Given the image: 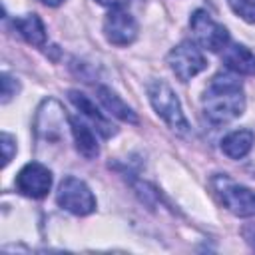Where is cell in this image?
I'll return each mask as SVG.
<instances>
[{
    "label": "cell",
    "instance_id": "cell-1",
    "mask_svg": "<svg viewBox=\"0 0 255 255\" xmlns=\"http://www.w3.org/2000/svg\"><path fill=\"white\" fill-rule=\"evenodd\" d=\"M245 110V92L241 82L231 74H217L203 94V114L215 124L223 126L239 118Z\"/></svg>",
    "mask_w": 255,
    "mask_h": 255
},
{
    "label": "cell",
    "instance_id": "cell-2",
    "mask_svg": "<svg viewBox=\"0 0 255 255\" xmlns=\"http://www.w3.org/2000/svg\"><path fill=\"white\" fill-rule=\"evenodd\" d=\"M147 96L157 112V116L177 133H185L189 129V124L181 112V104L175 96V92L163 82V80H153L147 84Z\"/></svg>",
    "mask_w": 255,
    "mask_h": 255
},
{
    "label": "cell",
    "instance_id": "cell-3",
    "mask_svg": "<svg viewBox=\"0 0 255 255\" xmlns=\"http://www.w3.org/2000/svg\"><path fill=\"white\" fill-rule=\"evenodd\" d=\"M213 191L221 203L237 217H255V191L233 181L227 175H215L211 179Z\"/></svg>",
    "mask_w": 255,
    "mask_h": 255
},
{
    "label": "cell",
    "instance_id": "cell-4",
    "mask_svg": "<svg viewBox=\"0 0 255 255\" xmlns=\"http://www.w3.org/2000/svg\"><path fill=\"white\" fill-rule=\"evenodd\" d=\"M56 201L60 207H64L74 215H88L96 209V197L92 189L74 175H68L62 179V183L58 185Z\"/></svg>",
    "mask_w": 255,
    "mask_h": 255
},
{
    "label": "cell",
    "instance_id": "cell-5",
    "mask_svg": "<svg viewBox=\"0 0 255 255\" xmlns=\"http://www.w3.org/2000/svg\"><path fill=\"white\" fill-rule=\"evenodd\" d=\"M189 26L193 30L195 42L209 52H221L229 44V34L225 30V26L217 24L205 10H195L191 14Z\"/></svg>",
    "mask_w": 255,
    "mask_h": 255
},
{
    "label": "cell",
    "instance_id": "cell-6",
    "mask_svg": "<svg viewBox=\"0 0 255 255\" xmlns=\"http://www.w3.org/2000/svg\"><path fill=\"white\" fill-rule=\"evenodd\" d=\"M167 64L171 68V72L181 80V82H187L191 80L193 76H197L201 70H205L207 62H205V56L201 54V50L185 40L181 44H177L169 54H167Z\"/></svg>",
    "mask_w": 255,
    "mask_h": 255
},
{
    "label": "cell",
    "instance_id": "cell-7",
    "mask_svg": "<svg viewBox=\"0 0 255 255\" xmlns=\"http://www.w3.org/2000/svg\"><path fill=\"white\" fill-rule=\"evenodd\" d=\"M14 185L18 193L32 197V199H40L48 195L52 187V171L40 161H30L18 171Z\"/></svg>",
    "mask_w": 255,
    "mask_h": 255
},
{
    "label": "cell",
    "instance_id": "cell-8",
    "mask_svg": "<svg viewBox=\"0 0 255 255\" xmlns=\"http://www.w3.org/2000/svg\"><path fill=\"white\" fill-rule=\"evenodd\" d=\"M104 34L108 42L116 46H128L137 36V24L133 16L124 8H112L104 20Z\"/></svg>",
    "mask_w": 255,
    "mask_h": 255
},
{
    "label": "cell",
    "instance_id": "cell-9",
    "mask_svg": "<svg viewBox=\"0 0 255 255\" xmlns=\"http://www.w3.org/2000/svg\"><path fill=\"white\" fill-rule=\"evenodd\" d=\"M68 98H70V102H72L86 118H90V120L96 124V129H98L104 137L116 135V128L112 126V122L106 120V116L96 108V104H94L86 94H82V92H78V90H70V92H68Z\"/></svg>",
    "mask_w": 255,
    "mask_h": 255
},
{
    "label": "cell",
    "instance_id": "cell-10",
    "mask_svg": "<svg viewBox=\"0 0 255 255\" xmlns=\"http://www.w3.org/2000/svg\"><path fill=\"white\" fill-rule=\"evenodd\" d=\"M223 64L237 74H255V54L241 44H227L223 50Z\"/></svg>",
    "mask_w": 255,
    "mask_h": 255
},
{
    "label": "cell",
    "instance_id": "cell-11",
    "mask_svg": "<svg viewBox=\"0 0 255 255\" xmlns=\"http://www.w3.org/2000/svg\"><path fill=\"white\" fill-rule=\"evenodd\" d=\"M253 143L255 133L251 129H235L221 139V151L231 159H241L251 151Z\"/></svg>",
    "mask_w": 255,
    "mask_h": 255
},
{
    "label": "cell",
    "instance_id": "cell-12",
    "mask_svg": "<svg viewBox=\"0 0 255 255\" xmlns=\"http://www.w3.org/2000/svg\"><path fill=\"white\" fill-rule=\"evenodd\" d=\"M70 126H72V133H74L78 151H80L86 159H94V157L100 153V147H98V141H96V135H94L92 128H88V126H86L82 120H78V118H70Z\"/></svg>",
    "mask_w": 255,
    "mask_h": 255
},
{
    "label": "cell",
    "instance_id": "cell-13",
    "mask_svg": "<svg viewBox=\"0 0 255 255\" xmlns=\"http://www.w3.org/2000/svg\"><path fill=\"white\" fill-rule=\"evenodd\" d=\"M14 28L20 32V36L28 44L44 46V42H46V28H44L42 20L36 14H26V16L14 18Z\"/></svg>",
    "mask_w": 255,
    "mask_h": 255
},
{
    "label": "cell",
    "instance_id": "cell-14",
    "mask_svg": "<svg viewBox=\"0 0 255 255\" xmlns=\"http://www.w3.org/2000/svg\"><path fill=\"white\" fill-rule=\"evenodd\" d=\"M98 98H100L102 106H104L112 116L120 118L122 122L137 124V116L133 114V110H131L128 104H124V102H122V98H120L116 92H112L110 88L100 86V88H98Z\"/></svg>",
    "mask_w": 255,
    "mask_h": 255
},
{
    "label": "cell",
    "instance_id": "cell-15",
    "mask_svg": "<svg viewBox=\"0 0 255 255\" xmlns=\"http://www.w3.org/2000/svg\"><path fill=\"white\" fill-rule=\"evenodd\" d=\"M231 10L249 24H255V0H227Z\"/></svg>",
    "mask_w": 255,
    "mask_h": 255
},
{
    "label": "cell",
    "instance_id": "cell-16",
    "mask_svg": "<svg viewBox=\"0 0 255 255\" xmlns=\"http://www.w3.org/2000/svg\"><path fill=\"white\" fill-rule=\"evenodd\" d=\"M18 92V82L10 74H2V104H8L12 96Z\"/></svg>",
    "mask_w": 255,
    "mask_h": 255
},
{
    "label": "cell",
    "instance_id": "cell-17",
    "mask_svg": "<svg viewBox=\"0 0 255 255\" xmlns=\"http://www.w3.org/2000/svg\"><path fill=\"white\" fill-rule=\"evenodd\" d=\"M14 147H16V143H14V139H12V135H10V133H2V149H4V165H8V163H10V159H12V155H14Z\"/></svg>",
    "mask_w": 255,
    "mask_h": 255
},
{
    "label": "cell",
    "instance_id": "cell-18",
    "mask_svg": "<svg viewBox=\"0 0 255 255\" xmlns=\"http://www.w3.org/2000/svg\"><path fill=\"white\" fill-rule=\"evenodd\" d=\"M243 235H245V239H247V243L255 249V225H249V227H245L243 229Z\"/></svg>",
    "mask_w": 255,
    "mask_h": 255
},
{
    "label": "cell",
    "instance_id": "cell-19",
    "mask_svg": "<svg viewBox=\"0 0 255 255\" xmlns=\"http://www.w3.org/2000/svg\"><path fill=\"white\" fill-rule=\"evenodd\" d=\"M96 2L102 6H110V8H124V4L128 0H96Z\"/></svg>",
    "mask_w": 255,
    "mask_h": 255
},
{
    "label": "cell",
    "instance_id": "cell-20",
    "mask_svg": "<svg viewBox=\"0 0 255 255\" xmlns=\"http://www.w3.org/2000/svg\"><path fill=\"white\" fill-rule=\"evenodd\" d=\"M42 4H46V6H60L64 0H40Z\"/></svg>",
    "mask_w": 255,
    "mask_h": 255
}]
</instances>
